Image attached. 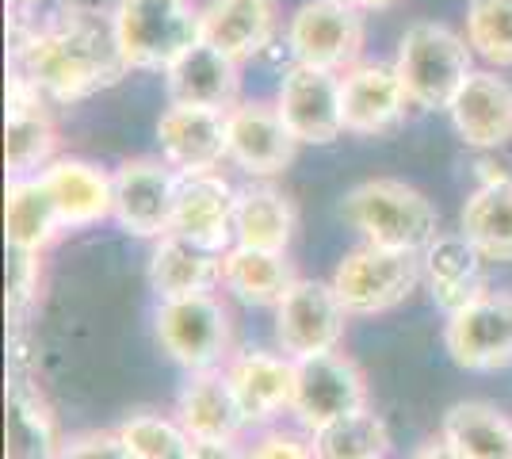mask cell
I'll use <instances>...</instances> for the list:
<instances>
[{"label": "cell", "mask_w": 512, "mask_h": 459, "mask_svg": "<svg viewBox=\"0 0 512 459\" xmlns=\"http://www.w3.org/2000/svg\"><path fill=\"white\" fill-rule=\"evenodd\" d=\"M8 69L54 104H77L130 73L111 8L85 0L54 4L27 35L12 39Z\"/></svg>", "instance_id": "obj_1"}, {"label": "cell", "mask_w": 512, "mask_h": 459, "mask_svg": "<svg viewBox=\"0 0 512 459\" xmlns=\"http://www.w3.org/2000/svg\"><path fill=\"white\" fill-rule=\"evenodd\" d=\"M341 219L371 245L425 253L440 238L436 203L402 180H363L341 199Z\"/></svg>", "instance_id": "obj_2"}, {"label": "cell", "mask_w": 512, "mask_h": 459, "mask_svg": "<svg viewBox=\"0 0 512 459\" xmlns=\"http://www.w3.org/2000/svg\"><path fill=\"white\" fill-rule=\"evenodd\" d=\"M394 69L406 85L413 108L448 111L459 88L474 77V50H470L467 35L451 31L444 23L421 20L406 27Z\"/></svg>", "instance_id": "obj_3"}, {"label": "cell", "mask_w": 512, "mask_h": 459, "mask_svg": "<svg viewBox=\"0 0 512 459\" xmlns=\"http://www.w3.org/2000/svg\"><path fill=\"white\" fill-rule=\"evenodd\" d=\"M111 20L127 66L142 73H165L199 43V8L192 0H115Z\"/></svg>", "instance_id": "obj_4"}, {"label": "cell", "mask_w": 512, "mask_h": 459, "mask_svg": "<svg viewBox=\"0 0 512 459\" xmlns=\"http://www.w3.org/2000/svg\"><path fill=\"white\" fill-rule=\"evenodd\" d=\"M329 284L348 314H386L425 284V264L421 253H398L363 241L333 268Z\"/></svg>", "instance_id": "obj_5"}, {"label": "cell", "mask_w": 512, "mask_h": 459, "mask_svg": "<svg viewBox=\"0 0 512 459\" xmlns=\"http://www.w3.org/2000/svg\"><path fill=\"white\" fill-rule=\"evenodd\" d=\"M363 12L344 0H302L287 16L283 39L299 66L348 73L363 54Z\"/></svg>", "instance_id": "obj_6"}, {"label": "cell", "mask_w": 512, "mask_h": 459, "mask_svg": "<svg viewBox=\"0 0 512 459\" xmlns=\"http://www.w3.org/2000/svg\"><path fill=\"white\" fill-rule=\"evenodd\" d=\"M157 341L188 372H218L230 364V314L214 295L169 299L157 306Z\"/></svg>", "instance_id": "obj_7"}, {"label": "cell", "mask_w": 512, "mask_h": 459, "mask_svg": "<svg viewBox=\"0 0 512 459\" xmlns=\"http://www.w3.org/2000/svg\"><path fill=\"white\" fill-rule=\"evenodd\" d=\"M348 329V310L333 284L299 280L276 306V345L291 360H310L321 352H337Z\"/></svg>", "instance_id": "obj_8"}, {"label": "cell", "mask_w": 512, "mask_h": 459, "mask_svg": "<svg viewBox=\"0 0 512 459\" xmlns=\"http://www.w3.org/2000/svg\"><path fill=\"white\" fill-rule=\"evenodd\" d=\"M356 410H367V379L341 349L295 360L291 414L306 433H318L329 421L356 414Z\"/></svg>", "instance_id": "obj_9"}, {"label": "cell", "mask_w": 512, "mask_h": 459, "mask_svg": "<svg viewBox=\"0 0 512 459\" xmlns=\"http://www.w3.org/2000/svg\"><path fill=\"white\" fill-rule=\"evenodd\" d=\"M115 215L119 230L134 238H165L172 230V207L180 173L161 157H130L115 169Z\"/></svg>", "instance_id": "obj_10"}, {"label": "cell", "mask_w": 512, "mask_h": 459, "mask_svg": "<svg viewBox=\"0 0 512 459\" xmlns=\"http://www.w3.org/2000/svg\"><path fill=\"white\" fill-rule=\"evenodd\" d=\"M448 356L467 372H497L512 364V295L486 291L448 314Z\"/></svg>", "instance_id": "obj_11"}, {"label": "cell", "mask_w": 512, "mask_h": 459, "mask_svg": "<svg viewBox=\"0 0 512 459\" xmlns=\"http://www.w3.org/2000/svg\"><path fill=\"white\" fill-rule=\"evenodd\" d=\"M276 108L299 146H329L344 134L341 73L318 66H295L283 73Z\"/></svg>", "instance_id": "obj_12"}, {"label": "cell", "mask_w": 512, "mask_h": 459, "mask_svg": "<svg viewBox=\"0 0 512 459\" xmlns=\"http://www.w3.org/2000/svg\"><path fill=\"white\" fill-rule=\"evenodd\" d=\"M409 108L413 100L394 62H356L348 73H341V111L348 134L379 138L398 131Z\"/></svg>", "instance_id": "obj_13"}, {"label": "cell", "mask_w": 512, "mask_h": 459, "mask_svg": "<svg viewBox=\"0 0 512 459\" xmlns=\"http://www.w3.org/2000/svg\"><path fill=\"white\" fill-rule=\"evenodd\" d=\"M226 146H230V161L241 173L256 176V180H272V176L287 173V165L295 161L299 138L287 131L276 104L241 100L226 115Z\"/></svg>", "instance_id": "obj_14"}, {"label": "cell", "mask_w": 512, "mask_h": 459, "mask_svg": "<svg viewBox=\"0 0 512 459\" xmlns=\"http://www.w3.org/2000/svg\"><path fill=\"white\" fill-rule=\"evenodd\" d=\"M58 131L46 111V96L8 69V123H4V165L8 180L43 176L58 157Z\"/></svg>", "instance_id": "obj_15"}, {"label": "cell", "mask_w": 512, "mask_h": 459, "mask_svg": "<svg viewBox=\"0 0 512 459\" xmlns=\"http://www.w3.org/2000/svg\"><path fill=\"white\" fill-rule=\"evenodd\" d=\"M237 219V188L222 173L180 176L176 207H172V230L176 238H188L203 249L226 253L234 245Z\"/></svg>", "instance_id": "obj_16"}, {"label": "cell", "mask_w": 512, "mask_h": 459, "mask_svg": "<svg viewBox=\"0 0 512 459\" xmlns=\"http://www.w3.org/2000/svg\"><path fill=\"white\" fill-rule=\"evenodd\" d=\"M226 379L241 402L245 421L256 429L291 414V402H295V360L291 356L268 349L234 352L226 364Z\"/></svg>", "instance_id": "obj_17"}, {"label": "cell", "mask_w": 512, "mask_h": 459, "mask_svg": "<svg viewBox=\"0 0 512 459\" xmlns=\"http://www.w3.org/2000/svg\"><path fill=\"white\" fill-rule=\"evenodd\" d=\"M157 146H161V161H169L180 176L218 173V165L230 161L226 115L169 104V111L157 119Z\"/></svg>", "instance_id": "obj_18"}, {"label": "cell", "mask_w": 512, "mask_h": 459, "mask_svg": "<svg viewBox=\"0 0 512 459\" xmlns=\"http://www.w3.org/2000/svg\"><path fill=\"white\" fill-rule=\"evenodd\" d=\"M165 88H169V104L180 108H203V111H230L241 104V77H237V62L226 58L222 50L211 43L188 46L169 69H165Z\"/></svg>", "instance_id": "obj_19"}, {"label": "cell", "mask_w": 512, "mask_h": 459, "mask_svg": "<svg viewBox=\"0 0 512 459\" xmlns=\"http://www.w3.org/2000/svg\"><path fill=\"white\" fill-rule=\"evenodd\" d=\"M279 31L276 0H207L199 8V39L237 66L268 50Z\"/></svg>", "instance_id": "obj_20"}, {"label": "cell", "mask_w": 512, "mask_h": 459, "mask_svg": "<svg viewBox=\"0 0 512 459\" xmlns=\"http://www.w3.org/2000/svg\"><path fill=\"white\" fill-rule=\"evenodd\" d=\"M448 115L470 150H501L512 138V85L493 69H474V77L451 100Z\"/></svg>", "instance_id": "obj_21"}, {"label": "cell", "mask_w": 512, "mask_h": 459, "mask_svg": "<svg viewBox=\"0 0 512 459\" xmlns=\"http://www.w3.org/2000/svg\"><path fill=\"white\" fill-rule=\"evenodd\" d=\"M65 230H88L115 215V176L81 157H58L43 173Z\"/></svg>", "instance_id": "obj_22"}, {"label": "cell", "mask_w": 512, "mask_h": 459, "mask_svg": "<svg viewBox=\"0 0 512 459\" xmlns=\"http://www.w3.org/2000/svg\"><path fill=\"white\" fill-rule=\"evenodd\" d=\"M4 459H58L62 437L35 375L12 372L4 394Z\"/></svg>", "instance_id": "obj_23"}, {"label": "cell", "mask_w": 512, "mask_h": 459, "mask_svg": "<svg viewBox=\"0 0 512 459\" xmlns=\"http://www.w3.org/2000/svg\"><path fill=\"white\" fill-rule=\"evenodd\" d=\"M421 264H425L428 291L444 314H455L459 306L474 303L478 295L490 291L486 287V264L490 261L463 234H440L421 253Z\"/></svg>", "instance_id": "obj_24"}, {"label": "cell", "mask_w": 512, "mask_h": 459, "mask_svg": "<svg viewBox=\"0 0 512 459\" xmlns=\"http://www.w3.org/2000/svg\"><path fill=\"white\" fill-rule=\"evenodd\" d=\"M176 421L192 440H237L249 421L241 414L226 368L218 372H195L176 398Z\"/></svg>", "instance_id": "obj_25"}, {"label": "cell", "mask_w": 512, "mask_h": 459, "mask_svg": "<svg viewBox=\"0 0 512 459\" xmlns=\"http://www.w3.org/2000/svg\"><path fill=\"white\" fill-rule=\"evenodd\" d=\"M218 284H222V253L203 249L188 238H176V234L157 238L150 257V287L161 303L214 295Z\"/></svg>", "instance_id": "obj_26"}, {"label": "cell", "mask_w": 512, "mask_h": 459, "mask_svg": "<svg viewBox=\"0 0 512 459\" xmlns=\"http://www.w3.org/2000/svg\"><path fill=\"white\" fill-rule=\"evenodd\" d=\"M295 284L299 276L287 253L253 249V245H230L222 253V287L245 306H279Z\"/></svg>", "instance_id": "obj_27"}, {"label": "cell", "mask_w": 512, "mask_h": 459, "mask_svg": "<svg viewBox=\"0 0 512 459\" xmlns=\"http://www.w3.org/2000/svg\"><path fill=\"white\" fill-rule=\"evenodd\" d=\"M459 234L497 264H512V176L486 180L459 211Z\"/></svg>", "instance_id": "obj_28"}, {"label": "cell", "mask_w": 512, "mask_h": 459, "mask_svg": "<svg viewBox=\"0 0 512 459\" xmlns=\"http://www.w3.org/2000/svg\"><path fill=\"white\" fill-rule=\"evenodd\" d=\"M299 211L279 188L256 180L237 192V219H234V245H253V249H272L287 253L295 238Z\"/></svg>", "instance_id": "obj_29"}, {"label": "cell", "mask_w": 512, "mask_h": 459, "mask_svg": "<svg viewBox=\"0 0 512 459\" xmlns=\"http://www.w3.org/2000/svg\"><path fill=\"white\" fill-rule=\"evenodd\" d=\"M62 215L58 203L50 196L43 176H27V180H8V203H4V234L8 249L20 253H39L62 234Z\"/></svg>", "instance_id": "obj_30"}, {"label": "cell", "mask_w": 512, "mask_h": 459, "mask_svg": "<svg viewBox=\"0 0 512 459\" xmlns=\"http://www.w3.org/2000/svg\"><path fill=\"white\" fill-rule=\"evenodd\" d=\"M440 437L463 459H512V417L493 402H455Z\"/></svg>", "instance_id": "obj_31"}, {"label": "cell", "mask_w": 512, "mask_h": 459, "mask_svg": "<svg viewBox=\"0 0 512 459\" xmlns=\"http://www.w3.org/2000/svg\"><path fill=\"white\" fill-rule=\"evenodd\" d=\"M310 444H314L318 459H386L390 433H386L383 417L367 406V410L344 414L318 433H310Z\"/></svg>", "instance_id": "obj_32"}, {"label": "cell", "mask_w": 512, "mask_h": 459, "mask_svg": "<svg viewBox=\"0 0 512 459\" xmlns=\"http://www.w3.org/2000/svg\"><path fill=\"white\" fill-rule=\"evenodd\" d=\"M470 50L497 69H512V0H467Z\"/></svg>", "instance_id": "obj_33"}, {"label": "cell", "mask_w": 512, "mask_h": 459, "mask_svg": "<svg viewBox=\"0 0 512 459\" xmlns=\"http://www.w3.org/2000/svg\"><path fill=\"white\" fill-rule=\"evenodd\" d=\"M119 433L127 440L130 456L134 459H192L195 440L184 433V425L176 417L161 414H130Z\"/></svg>", "instance_id": "obj_34"}, {"label": "cell", "mask_w": 512, "mask_h": 459, "mask_svg": "<svg viewBox=\"0 0 512 459\" xmlns=\"http://www.w3.org/2000/svg\"><path fill=\"white\" fill-rule=\"evenodd\" d=\"M39 284H43V257L39 253H20L8 249V322L12 329L27 326L31 306L39 303Z\"/></svg>", "instance_id": "obj_35"}, {"label": "cell", "mask_w": 512, "mask_h": 459, "mask_svg": "<svg viewBox=\"0 0 512 459\" xmlns=\"http://www.w3.org/2000/svg\"><path fill=\"white\" fill-rule=\"evenodd\" d=\"M58 459H134L127 448L123 433H107V429H92V433H77V437L62 440V456Z\"/></svg>", "instance_id": "obj_36"}, {"label": "cell", "mask_w": 512, "mask_h": 459, "mask_svg": "<svg viewBox=\"0 0 512 459\" xmlns=\"http://www.w3.org/2000/svg\"><path fill=\"white\" fill-rule=\"evenodd\" d=\"M249 459H318L314 444L291 429H264L249 448Z\"/></svg>", "instance_id": "obj_37"}, {"label": "cell", "mask_w": 512, "mask_h": 459, "mask_svg": "<svg viewBox=\"0 0 512 459\" xmlns=\"http://www.w3.org/2000/svg\"><path fill=\"white\" fill-rule=\"evenodd\" d=\"M39 4H43V0H8V43L27 35L35 23L43 20V16H39Z\"/></svg>", "instance_id": "obj_38"}, {"label": "cell", "mask_w": 512, "mask_h": 459, "mask_svg": "<svg viewBox=\"0 0 512 459\" xmlns=\"http://www.w3.org/2000/svg\"><path fill=\"white\" fill-rule=\"evenodd\" d=\"M192 459H249V448H237V440H195Z\"/></svg>", "instance_id": "obj_39"}, {"label": "cell", "mask_w": 512, "mask_h": 459, "mask_svg": "<svg viewBox=\"0 0 512 459\" xmlns=\"http://www.w3.org/2000/svg\"><path fill=\"white\" fill-rule=\"evenodd\" d=\"M409 459H463V456H459L444 437H436V440H425Z\"/></svg>", "instance_id": "obj_40"}, {"label": "cell", "mask_w": 512, "mask_h": 459, "mask_svg": "<svg viewBox=\"0 0 512 459\" xmlns=\"http://www.w3.org/2000/svg\"><path fill=\"white\" fill-rule=\"evenodd\" d=\"M344 4H352V8H360V12H379V8H390L394 0H344Z\"/></svg>", "instance_id": "obj_41"}]
</instances>
